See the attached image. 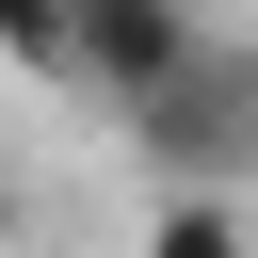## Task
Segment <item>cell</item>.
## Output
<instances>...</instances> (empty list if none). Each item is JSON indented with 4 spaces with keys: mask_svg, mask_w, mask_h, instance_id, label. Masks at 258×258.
Segmentation results:
<instances>
[{
    "mask_svg": "<svg viewBox=\"0 0 258 258\" xmlns=\"http://www.w3.org/2000/svg\"><path fill=\"white\" fill-rule=\"evenodd\" d=\"M129 145H145L161 177L242 194V177H258V48H194L161 97H129Z\"/></svg>",
    "mask_w": 258,
    "mask_h": 258,
    "instance_id": "cell-1",
    "label": "cell"
},
{
    "mask_svg": "<svg viewBox=\"0 0 258 258\" xmlns=\"http://www.w3.org/2000/svg\"><path fill=\"white\" fill-rule=\"evenodd\" d=\"M194 48H210V32H194V0H81V32H64V81H97V97L129 113V97H161Z\"/></svg>",
    "mask_w": 258,
    "mask_h": 258,
    "instance_id": "cell-2",
    "label": "cell"
},
{
    "mask_svg": "<svg viewBox=\"0 0 258 258\" xmlns=\"http://www.w3.org/2000/svg\"><path fill=\"white\" fill-rule=\"evenodd\" d=\"M145 258H258V226H242V194L177 177V194H161V226H145Z\"/></svg>",
    "mask_w": 258,
    "mask_h": 258,
    "instance_id": "cell-3",
    "label": "cell"
},
{
    "mask_svg": "<svg viewBox=\"0 0 258 258\" xmlns=\"http://www.w3.org/2000/svg\"><path fill=\"white\" fill-rule=\"evenodd\" d=\"M64 32H81V0H0V64H48L64 81Z\"/></svg>",
    "mask_w": 258,
    "mask_h": 258,
    "instance_id": "cell-4",
    "label": "cell"
}]
</instances>
